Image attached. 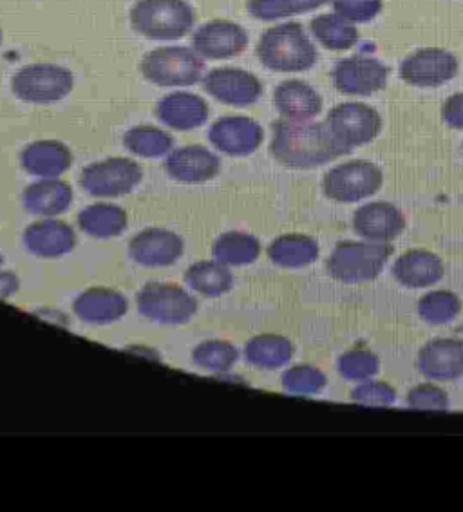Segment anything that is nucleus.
I'll return each instance as SVG.
<instances>
[{
	"label": "nucleus",
	"instance_id": "1",
	"mask_svg": "<svg viewBox=\"0 0 463 512\" xmlns=\"http://www.w3.org/2000/svg\"><path fill=\"white\" fill-rule=\"evenodd\" d=\"M270 151L275 160L292 169H313L351 152L342 145L328 124L279 120L274 124Z\"/></svg>",
	"mask_w": 463,
	"mask_h": 512
},
{
	"label": "nucleus",
	"instance_id": "2",
	"mask_svg": "<svg viewBox=\"0 0 463 512\" xmlns=\"http://www.w3.org/2000/svg\"><path fill=\"white\" fill-rule=\"evenodd\" d=\"M257 57L272 71L301 73L317 62V49L301 24L284 22L263 33Z\"/></svg>",
	"mask_w": 463,
	"mask_h": 512
},
{
	"label": "nucleus",
	"instance_id": "3",
	"mask_svg": "<svg viewBox=\"0 0 463 512\" xmlns=\"http://www.w3.org/2000/svg\"><path fill=\"white\" fill-rule=\"evenodd\" d=\"M136 33L151 40H178L196 24V11L187 0H138L131 10Z\"/></svg>",
	"mask_w": 463,
	"mask_h": 512
},
{
	"label": "nucleus",
	"instance_id": "4",
	"mask_svg": "<svg viewBox=\"0 0 463 512\" xmlns=\"http://www.w3.org/2000/svg\"><path fill=\"white\" fill-rule=\"evenodd\" d=\"M389 256L391 247L386 243L344 241L331 252L326 261V270L341 283H368L384 270Z\"/></svg>",
	"mask_w": 463,
	"mask_h": 512
},
{
	"label": "nucleus",
	"instance_id": "5",
	"mask_svg": "<svg viewBox=\"0 0 463 512\" xmlns=\"http://www.w3.org/2000/svg\"><path fill=\"white\" fill-rule=\"evenodd\" d=\"M142 73L156 86H194L203 75V58L194 49L181 46L158 48L143 57Z\"/></svg>",
	"mask_w": 463,
	"mask_h": 512
},
{
	"label": "nucleus",
	"instance_id": "6",
	"mask_svg": "<svg viewBox=\"0 0 463 512\" xmlns=\"http://www.w3.org/2000/svg\"><path fill=\"white\" fill-rule=\"evenodd\" d=\"M75 86L73 73L55 64H31L19 69L11 89L17 98L29 104H53L64 100Z\"/></svg>",
	"mask_w": 463,
	"mask_h": 512
},
{
	"label": "nucleus",
	"instance_id": "7",
	"mask_svg": "<svg viewBox=\"0 0 463 512\" xmlns=\"http://www.w3.org/2000/svg\"><path fill=\"white\" fill-rule=\"evenodd\" d=\"M143 178L142 167L129 158L91 163L80 174V185L95 198H120L133 192Z\"/></svg>",
	"mask_w": 463,
	"mask_h": 512
},
{
	"label": "nucleus",
	"instance_id": "8",
	"mask_svg": "<svg viewBox=\"0 0 463 512\" xmlns=\"http://www.w3.org/2000/svg\"><path fill=\"white\" fill-rule=\"evenodd\" d=\"M138 310L154 323L185 324L198 312V303L180 286L149 283L138 294Z\"/></svg>",
	"mask_w": 463,
	"mask_h": 512
},
{
	"label": "nucleus",
	"instance_id": "9",
	"mask_svg": "<svg viewBox=\"0 0 463 512\" xmlns=\"http://www.w3.org/2000/svg\"><path fill=\"white\" fill-rule=\"evenodd\" d=\"M382 185V172L371 162L342 163L324 176V194L339 203H355L373 196Z\"/></svg>",
	"mask_w": 463,
	"mask_h": 512
},
{
	"label": "nucleus",
	"instance_id": "10",
	"mask_svg": "<svg viewBox=\"0 0 463 512\" xmlns=\"http://www.w3.org/2000/svg\"><path fill=\"white\" fill-rule=\"evenodd\" d=\"M326 124L333 136L348 149L366 145L377 138L382 129L380 114L369 105L341 104L331 109Z\"/></svg>",
	"mask_w": 463,
	"mask_h": 512
},
{
	"label": "nucleus",
	"instance_id": "11",
	"mask_svg": "<svg viewBox=\"0 0 463 512\" xmlns=\"http://www.w3.org/2000/svg\"><path fill=\"white\" fill-rule=\"evenodd\" d=\"M203 87L208 95L214 96L221 104L234 107H248L256 104L263 95L259 78L245 69L218 67L203 78Z\"/></svg>",
	"mask_w": 463,
	"mask_h": 512
},
{
	"label": "nucleus",
	"instance_id": "12",
	"mask_svg": "<svg viewBox=\"0 0 463 512\" xmlns=\"http://www.w3.org/2000/svg\"><path fill=\"white\" fill-rule=\"evenodd\" d=\"M248 46V33L230 20H212L194 33L192 49L207 60H228L237 57Z\"/></svg>",
	"mask_w": 463,
	"mask_h": 512
},
{
	"label": "nucleus",
	"instance_id": "13",
	"mask_svg": "<svg viewBox=\"0 0 463 512\" xmlns=\"http://www.w3.org/2000/svg\"><path fill=\"white\" fill-rule=\"evenodd\" d=\"M458 73V60L449 51L438 48L420 49L400 66V76L416 87H438L453 80Z\"/></svg>",
	"mask_w": 463,
	"mask_h": 512
},
{
	"label": "nucleus",
	"instance_id": "14",
	"mask_svg": "<svg viewBox=\"0 0 463 512\" xmlns=\"http://www.w3.org/2000/svg\"><path fill=\"white\" fill-rule=\"evenodd\" d=\"M389 69L380 60L351 57L341 60L333 71V84L342 95L368 96L388 84Z\"/></svg>",
	"mask_w": 463,
	"mask_h": 512
},
{
	"label": "nucleus",
	"instance_id": "15",
	"mask_svg": "<svg viewBox=\"0 0 463 512\" xmlns=\"http://www.w3.org/2000/svg\"><path fill=\"white\" fill-rule=\"evenodd\" d=\"M265 133L256 120L246 116L219 118L208 131V140L228 156H248L259 149Z\"/></svg>",
	"mask_w": 463,
	"mask_h": 512
},
{
	"label": "nucleus",
	"instance_id": "16",
	"mask_svg": "<svg viewBox=\"0 0 463 512\" xmlns=\"http://www.w3.org/2000/svg\"><path fill=\"white\" fill-rule=\"evenodd\" d=\"M134 263L149 266L174 265L183 256V241L178 234L165 228H147L129 243Z\"/></svg>",
	"mask_w": 463,
	"mask_h": 512
},
{
	"label": "nucleus",
	"instance_id": "17",
	"mask_svg": "<svg viewBox=\"0 0 463 512\" xmlns=\"http://www.w3.org/2000/svg\"><path fill=\"white\" fill-rule=\"evenodd\" d=\"M353 228L362 238L388 243L404 232L406 219L395 205L386 201H375L355 212Z\"/></svg>",
	"mask_w": 463,
	"mask_h": 512
},
{
	"label": "nucleus",
	"instance_id": "18",
	"mask_svg": "<svg viewBox=\"0 0 463 512\" xmlns=\"http://www.w3.org/2000/svg\"><path fill=\"white\" fill-rule=\"evenodd\" d=\"M418 371L431 380H456L463 375V342L436 339L427 342L416 359Z\"/></svg>",
	"mask_w": 463,
	"mask_h": 512
},
{
	"label": "nucleus",
	"instance_id": "19",
	"mask_svg": "<svg viewBox=\"0 0 463 512\" xmlns=\"http://www.w3.org/2000/svg\"><path fill=\"white\" fill-rule=\"evenodd\" d=\"M165 171L181 183H205L219 172L218 156L201 145H189L172 151L165 162Z\"/></svg>",
	"mask_w": 463,
	"mask_h": 512
},
{
	"label": "nucleus",
	"instance_id": "20",
	"mask_svg": "<svg viewBox=\"0 0 463 512\" xmlns=\"http://www.w3.org/2000/svg\"><path fill=\"white\" fill-rule=\"evenodd\" d=\"M24 245L35 256H64L75 248V230L66 225L64 221L44 219V221H38L26 228Z\"/></svg>",
	"mask_w": 463,
	"mask_h": 512
},
{
	"label": "nucleus",
	"instance_id": "21",
	"mask_svg": "<svg viewBox=\"0 0 463 512\" xmlns=\"http://www.w3.org/2000/svg\"><path fill=\"white\" fill-rule=\"evenodd\" d=\"M156 114L163 124L174 131H192L208 120V104L192 93H171L158 104Z\"/></svg>",
	"mask_w": 463,
	"mask_h": 512
},
{
	"label": "nucleus",
	"instance_id": "22",
	"mask_svg": "<svg viewBox=\"0 0 463 512\" xmlns=\"http://www.w3.org/2000/svg\"><path fill=\"white\" fill-rule=\"evenodd\" d=\"M274 104L284 120L308 122L321 113L322 98L306 82L286 80L275 89Z\"/></svg>",
	"mask_w": 463,
	"mask_h": 512
},
{
	"label": "nucleus",
	"instance_id": "23",
	"mask_svg": "<svg viewBox=\"0 0 463 512\" xmlns=\"http://www.w3.org/2000/svg\"><path fill=\"white\" fill-rule=\"evenodd\" d=\"M71 152L64 143L40 140L28 145L20 154L24 171L37 178H60L71 167Z\"/></svg>",
	"mask_w": 463,
	"mask_h": 512
},
{
	"label": "nucleus",
	"instance_id": "24",
	"mask_svg": "<svg viewBox=\"0 0 463 512\" xmlns=\"http://www.w3.org/2000/svg\"><path fill=\"white\" fill-rule=\"evenodd\" d=\"M393 275L400 285L407 288H426L444 277V263L440 257L427 250H409L397 259Z\"/></svg>",
	"mask_w": 463,
	"mask_h": 512
},
{
	"label": "nucleus",
	"instance_id": "25",
	"mask_svg": "<svg viewBox=\"0 0 463 512\" xmlns=\"http://www.w3.org/2000/svg\"><path fill=\"white\" fill-rule=\"evenodd\" d=\"M73 203V190L66 181L58 178H42L29 185L24 192V207L31 214L53 218L64 214Z\"/></svg>",
	"mask_w": 463,
	"mask_h": 512
},
{
	"label": "nucleus",
	"instance_id": "26",
	"mask_svg": "<svg viewBox=\"0 0 463 512\" xmlns=\"http://www.w3.org/2000/svg\"><path fill=\"white\" fill-rule=\"evenodd\" d=\"M75 313L84 323H114L127 313V301L109 288H91L76 299Z\"/></svg>",
	"mask_w": 463,
	"mask_h": 512
},
{
	"label": "nucleus",
	"instance_id": "27",
	"mask_svg": "<svg viewBox=\"0 0 463 512\" xmlns=\"http://www.w3.org/2000/svg\"><path fill=\"white\" fill-rule=\"evenodd\" d=\"M78 225L91 238H116L127 228V214L118 205H89L78 214Z\"/></svg>",
	"mask_w": 463,
	"mask_h": 512
},
{
	"label": "nucleus",
	"instance_id": "28",
	"mask_svg": "<svg viewBox=\"0 0 463 512\" xmlns=\"http://www.w3.org/2000/svg\"><path fill=\"white\" fill-rule=\"evenodd\" d=\"M268 257L283 268H303L317 261L319 245L303 234H286L268 247Z\"/></svg>",
	"mask_w": 463,
	"mask_h": 512
},
{
	"label": "nucleus",
	"instance_id": "29",
	"mask_svg": "<svg viewBox=\"0 0 463 512\" xmlns=\"http://www.w3.org/2000/svg\"><path fill=\"white\" fill-rule=\"evenodd\" d=\"M293 355V344L281 335H259L246 344V361L261 370H277L288 364Z\"/></svg>",
	"mask_w": 463,
	"mask_h": 512
},
{
	"label": "nucleus",
	"instance_id": "30",
	"mask_svg": "<svg viewBox=\"0 0 463 512\" xmlns=\"http://www.w3.org/2000/svg\"><path fill=\"white\" fill-rule=\"evenodd\" d=\"M310 28L322 46L331 51L353 48L359 40V31L355 24L341 17L339 13H328L313 19Z\"/></svg>",
	"mask_w": 463,
	"mask_h": 512
},
{
	"label": "nucleus",
	"instance_id": "31",
	"mask_svg": "<svg viewBox=\"0 0 463 512\" xmlns=\"http://www.w3.org/2000/svg\"><path fill=\"white\" fill-rule=\"evenodd\" d=\"M187 285L205 297H219L230 290L232 274L227 265L219 261H201L190 266L185 274Z\"/></svg>",
	"mask_w": 463,
	"mask_h": 512
},
{
	"label": "nucleus",
	"instance_id": "32",
	"mask_svg": "<svg viewBox=\"0 0 463 512\" xmlns=\"http://www.w3.org/2000/svg\"><path fill=\"white\" fill-rule=\"evenodd\" d=\"M214 257L227 266H243L254 263L261 254V245L254 236L245 232H227L219 236L212 247Z\"/></svg>",
	"mask_w": 463,
	"mask_h": 512
},
{
	"label": "nucleus",
	"instance_id": "33",
	"mask_svg": "<svg viewBox=\"0 0 463 512\" xmlns=\"http://www.w3.org/2000/svg\"><path fill=\"white\" fill-rule=\"evenodd\" d=\"M172 136L158 127L140 125L123 136V145L142 158H160L172 151Z\"/></svg>",
	"mask_w": 463,
	"mask_h": 512
},
{
	"label": "nucleus",
	"instance_id": "34",
	"mask_svg": "<svg viewBox=\"0 0 463 512\" xmlns=\"http://www.w3.org/2000/svg\"><path fill=\"white\" fill-rule=\"evenodd\" d=\"M328 0H248V11L259 20H279L317 10Z\"/></svg>",
	"mask_w": 463,
	"mask_h": 512
},
{
	"label": "nucleus",
	"instance_id": "35",
	"mask_svg": "<svg viewBox=\"0 0 463 512\" xmlns=\"http://www.w3.org/2000/svg\"><path fill=\"white\" fill-rule=\"evenodd\" d=\"M239 359V351L227 341L201 342L192 351V361L201 370L223 373L228 371Z\"/></svg>",
	"mask_w": 463,
	"mask_h": 512
},
{
	"label": "nucleus",
	"instance_id": "36",
	"mask_svg": "<svg viewBox=\"0 0 463 512\" xmlns=\"http://www.w3.org/2000/svg\"><path fill=\"white\" fill-rule=\"evenodd\" d=\"M462 312V301L453 292H431L420 299L418 303V315L429 324L451 323L456 315Z\"/></svg>",
	"mask_w": 463,
	"mask_h": 512
},
{
	"label": "nucleus",
	"instance_id": "37",
	"mask_svg": "<svg viewBox=\"0 0 463 512\" xmlns=\"http://www.w3.org/2000/svg\"><path fill=\"white\" fill-rule=\"evenodd\" d=\"M326 386V375L315 366L301 364L284 371L283 388L293 395H315Z\"/></svg>",
	"mask_w": 463,
	"mask_h": 512
},
{
	"label": "nucleus",
	"instance_id": "38",
	"mask_svg": "<svg viewBox=\"0 0 463 512\" xmlns=\"http://www.w3.org/2000/svg\"><path fill=\"white\" fill-rule=\"evenodd\" d=\"M339 373L346 380H368L377 375L380 361L377 355L368 350L346 351L339 359Z\"/></svg>",
	"mask_w": 463,
	"mask_h": 512
},
{
	"label": "nucleus",
	"instance_id": "39",
	"mask_svg": "<svg viewBox=\"0 0 463 512\" xmlns=\"http://www.w3.org/2000/svg\"><path fill=\"white\" fill-rule=\"evenodd\" d=\"M351 399L362 406H371V408H386L391 406L397 399V391L391 388L386 382H375L369 380L360 384L351 391Z\"/></svg>",
	"mask_w": 463,
	"mask_h": 512
},
{
	"label": "nucleus",
	"instance_id": "40",
	"mask_svg": "<svg viewBox=\"0 0 463 512\" xmlns=\"http://www.w3.org/2000/svg\"><path fill=\"white\" fill-rule=\"evenodd\" d=\"M407 402H409V408L420 409V411H445L449 408L447 393L433 384H422L411 389Z\"/></svg>",
	"mask_w": 463,
	"mask_h": 512
},
{
	"label": "nucleus",
	"instance_id": "41",
	"mask_svg": "<svg viewBox=\"0 0 463 512\" xmlns=\"http://www.w3.org/2000/svg\"><path fill=\"white\" fill-rule=\"evenodd\" d=\"M335 13L350 22H369L382 10V0H333Z\"/></svg>",
	"mask_w": 463,
	"mask_h": 512
},
{
	"label": "nucleus",
	"instance_id": "42",
	"mask_svg": "<svg viewBox=\"0 0 463 512\" xmlns=\"http://www.w3.org/2000/svg\"><path fill=\"white\" fill-rule=\"evenodd\" d=\"M442 118L453 129H463V93L453 95L444 104Z\"/></svg>",
	"mask_w": 463,
	"mask_h": 512
},
{
	"label": "nucleus",
	"instance_id": "43",
	"mask_svg": "<svg viewBox=\"0 0 463 512\" xmlns=\"http://www.w3.org/2000/svg\"><path fill=\"white\" fill-rule=\"evenodd\" d=\"M19 290V281L13 274L0 272V297H11Z\"/></svg>",
	"mask_w": 463,
	"mask_h": 512
},
{
	"label": "nucleus",
	"instance_id": "44",
	"mask_svg": "<svg viewBox=\"0 0 463 512\" xmlns=\"http://www.w3.org/2000/svg\"><path fill=\"white\" fill-rule=\"evenodd\" d=\"M0 42H2V31H0Z\"/></svg>",
	"mask_w": 463,
	"mask_h": 512
},
{
	"label": "nucleus",
	"instance_id": "45",
	"mask_svg": "<svg viewBox=\"0 0 463 512\" xmlns=\"http://www.w3.org/2000/svg\"><path fill=\"white\" fill-rule=\"evenodd\" d=\"M462 330H463V328H462Z\"/></svg>",
	"mask_w": 463,
	"mask_h": 512
}]
</instances>
